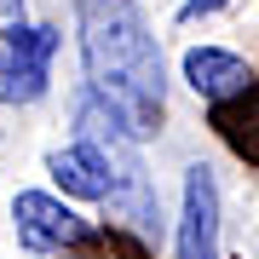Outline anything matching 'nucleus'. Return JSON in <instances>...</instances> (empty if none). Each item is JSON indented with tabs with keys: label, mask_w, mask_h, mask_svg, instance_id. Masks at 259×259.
Instances as JSON below:
<instances>
[{
	"label": "nucleus",
	"mask_w": 259,
	"mask_h": 259,
	"mask_svg": "<svg viewBox=\"0 0 259 259\" xmlns=\"http://www.w3.org/2000/svg\"><path fill=\"white\" fill-rule=\"evenodd\" d=\"M81 58L93 93L121 115L133 139H156L161 110H167V81H161V47L144 29L133 0H81Z\"/></svg>",
	"instance_id": "obj_1"
},
{
	"label": "nucleus",
	"mask_w": 259,
	"mask_h": 259,
	"mask_svg": "<svg viewBox=\"0 0 259 259\" xmlns=\"http://www.w3.org/2000/svg\"><path fill=\"white\" fill-rule=\"evenodd\" d=\"M75 127H81V139L104 156V167H110V202L127 207V219L150 225L156 219V196H150V179H144V161H139V139H133L127 127H121V115L104 104L98 93H81L75 98Z\"/></svg>",
	"instance_id": "obj_2"
},
{
	"label": "nucleus",
	"mask_w": 259,
	"mask_h": 259,
	"mask_svg": "<svg viewBox=\"0 0 259 259\" xmlns=\"http://www.w3.org/2000/svg\"><path fill=\"white\" fill-rule=\"evenodd\" d=\"M52 52L58 29H29V23L0 29V104H35L47 93Z\"/></svg>",
	"instance_id": "obj_3"
},
{
	"label": "nucleus",
	"mask_w": 259,
	"mask_h": 259,
	"mask_svg": "<svg viewBox=\"0 0 259 259\" xmlns=\"http://www.w3.org/2000/svg\"><path fill=\"white\" fill-rule=\"evenodd\" d=\"M179 259H225V248H219V185H213L207 167H190V173H185Z\"/></svg>",
	"instance_id": "obj_4"
},
{
	"label": "nucleus",
	"mask_w": 259,
	"mask_h": 259,
	"mask_svg": "<svg viewBox=\"0 0 259 259\" xmlns=\"http://www.w3.org/2000/svg\"><path fill=\"white\" fill-rule=\"evenodd\" d=\"M12 219H18V242L29 253H47V248H75L87 231L81 213H69L58 196L47 190H23L18 202H12Z\"/></svg>",
	"instance_id": "obj_5"
},
{
	"label": "nucleus",
	"mask_w": 259,
	"mask_h": 259,
	"mask_svg": "<svg viewBox=\"0 0 259 259\" xmlns=\"http://www.w3.org/2000/svg\"><path fill=\"white\" fill-rule=\"evenodd\" d=\"M185 81H190L202 98L225 104V98H242V93L253 87V69L242 64L236 52H219V47H190V52H185Z\"/></svg>",
	"instance_id": "obj_6"
},
{
	"label": "nucleus",
	"mask_w": 259,
	"mask_h": 259,
	"mask_svg": "<svg viewBox=\"0 0 259 259\" xmlns=\"http://www.w3.org/2000/svg\"><path fill=\"white\" fill-rule=\"evenodd\" d=\"M52 179L64 185L69 196H81V202H110V167H104V156L87 139H75L69 150H52Z\"/></svg>",
	"instance_id": "obj_7"
},
{
	"label": "nucleus",
	"mask_w": 259,
	"mask_h": 259,
	"mask_svg": "<svg viewBox=\"0 0 259 259\" xmlns=\"http://www.w3.org/2000/svg\"><path fill=\"white\" fill-rule=\"evenodd\" d=\"M12 23H23V0H0V29H12Z\"/></svg>",
	"instance_id": "obj_8"
},
{
	"label": "nucleus",
	"mask_w": 259,
	"mask_h": 259,
	"mask_svg": "<svg viewBox=\"0 0 259 259\" xmlns=\"http://www.w3.org/2000/svg\"><path fill=\"white\" fill-rule=\"evenodd\" d=\"M225 0H185V18H202V12H219Z\"/></svg>",
	"instance_id": "obj_9"
}]
</instances>
